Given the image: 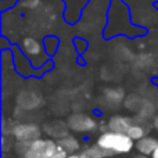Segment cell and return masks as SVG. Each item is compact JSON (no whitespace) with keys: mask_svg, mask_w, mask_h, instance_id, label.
I'll return each mask as SVG.
<instances>
[{"mask_svg":"<svg viewBox=\"0 0 158 158\" xmlns=\"http://www.w3.org/2000/svg\"><path fill=\"white\" fill-rule=\"evenodd\" d=\"M79 156H81V158H104L106 154H104V151L96 144L94 147H89V148H86V150L81 151Z\"/></svg>","mask_w":158,"mask_h":158,"instance_id":"9","label":"cell"},{"mask_svg":"<svg viewBox=\"0 0 158 158\" xmlns=\"http://www.w3.org/2000/svg\"><path fill=\"white\" fill-rule=\"evenodd\" d=\"M67 156H68V151H67L64 147H61L60 144H57V147H56L52 158H67Z\"/></svg>","mask_w":158,"mask_h":158,"instance_id":"12","label":"cell"},{"mask_svg":"<svg viewBox=\"0 0 158 158\" xmlns=\"http://www.w3.org/2000/svg\"><path fill=\"white\" fill-rule=\"evenodd\" d=\"M151 158H158V147L154 150V153L151 154Z\"/></svg>","mask_w":158,"mask_h":158,"instance_id":"15","label":"cell"},{"mask_svg":"<svg viewBox=\"0 0 158 158\" xmlns=\"http://www.w3.org/2000/svg\"><path fill=\"white\" fill-rule=\"evenodd\" d=\"M104 93L111 103H119L123 100V92L121 89H107Z\"/></svg>","mask_w":158,"mask_h":158,"instance_id":"11","label":"cell"},{"mask_svg":"<svg viewBox=\"0 0 158 158\" xmlns=\"http://www.w3.org/2000/svg\"><path fill=\"white\" fill-rule=\"evenodd\" d=\"M132 123H133V119H131V118L122 117V115H115V117H112L111 119L108 121V129L110 131L126 133Z\"/></svg>","mask_w":158,"mask_h":158,"instance_id":"5","label":"cell"},{"mask_svg":"<svg viewBox=\"0 0 158 158\" xmlns=\"http://www.w3.org/2000/svg\"><path fill=\"white\" fill-rule=\"evenodd\" d=\"M67 158H81V156H79V154L72 153V154H68V156H67Z\"/></svg>","mask_w":158,"mask_h":158,"instance_id":"14","label":"cell"},{"mask_svg":"<svg viewBox=\"0 0 158 158\" xmlns=\"http://www.w3.org/2000/svg\"><path fill=\"white\" fill-rule=\"evenodd\" d=\"M22 49L29 57H38L42 53V44L33 38H25L22 42Z\"/></svg>","mask_w":158,"mask_h":158,"instance_id":"7","label":"cell"},{"mask_svg":"<svg viewBox=\"0 0 158 158\" xmlns=\"http://www.w3.org/2000/svg\"><path fill=\"white\" fill-rule=\"evenodd\" d=\"M57 147L53 139H36L32 142H18L17 150L21 158H52Z\"/></svg>","mask_w":158,"mask_h":158,"instance_id":"2","label":"cell"},{"mask_svg":"<svg viewBox=\"0 0 158 158\" xmlns=\"http://www.w3.org/2000/svg\"><path fill=\"white\" fill-rule=\"evenodd\" d=\"M57 144H60L61 147L65 148V150L68 151V154L77 153L79 150V142L74 136H68V135L64 137H60V139L57 140Z\"/></svg>","mask_w":158,"mask_h":158,"instance_id":"8","label":"cell"},{"mask_svg":"<svg viewBox=\"0 0 158 158\" xmlns=\"http://www.w3.org/2000/svg\"><path fill=\"white\" fill-rule=\"evenodd\" d=\"M133 158H148V156H146V154H142V153H140L139 156H136V157H133Z\"/></svg>","mask_w":158,"mask_h":158,"instance_id":"16","label":"cell"},{"mask_svg":"<svg viewBox=\"0 0 158 158\" xmlns=\"http://www.w3.org/2000/svg\"><path fill=\"white\" fill-rule=\"evenodd\" d=\"M40 3V0H24V7H28V8H35L36 6Z\"/></svg>","mask_w":158,"mask_h":158,"instance_id":"13","label":"cell"},{"mask_svg":"<svg viewBox=\"0 0 158 158\" xmlns=\"http://www.w3.org/2000/svg\"><path fill=\"white\" fill-rule=\"evenodd\" d=\"M135 140L128 133L115 131H107L101 133L97 139V146L107 156L112 154H128L133 148Z\"/></svg>","mask_w":158,"mask_h":158,"instance_id":"1","label":"cell"},{"mask_svg":"<svg viewBox=\"0 0 158 158\" xmlns=\"http://www.w3.org/2000/svg\"><path fill=\"white\" fill-rule=\"evenodd\" d=\"M157 147H158V140L153 136H144L142 139L136 140V148L139 150V153L146 154V156H151Z\"/></svg>","mask_w":158,"mask_h":158,"instance_id":"6","label":"cell"},{"mask_svg":"<svg viewBox=\"0 0 158 158\" xmlns=\"http://www.w3.org/2000/svg\"><path fill=\"white\" fill-rule=\"evenodd\" d=\"M67 123H68L69 129H72L75 132H81V133L94 131L96 126H97L96 121L90 115H86V114H72L68 118Z\"/></svg>","mask_w":158,"mask_h":158,"instance_id":"4","label":"cell"},{"mask_svg":"<svg viewBox=\"0 0 158 158\" xmlns=\"http://www.w3.org/2000/svg\"><path fill=\"white\" fill-rule=\"evenodd\" d=\"M126 133H128L133 140H139V139H142V137L146 136V129L143 128L142 125H137V123L133 122Z\"/></svg>","mask_w":158,"mask_h":158,"instance_id":"10","label":"cell"},{"mask_svg":"<svg viewBox=\"0 0 158 158\" xmlns=\"http://www.w3.org/2000/svg\"><path fill=\"white\" fill-rule=\"evenodd\" d=\"M13 136L17 142H32L40 137V128L36 123H19L13 128Z\"/></svg>","mask_w":158,"mask_h":158,"instance_id":"3","label":"cell"}]
</instances>
